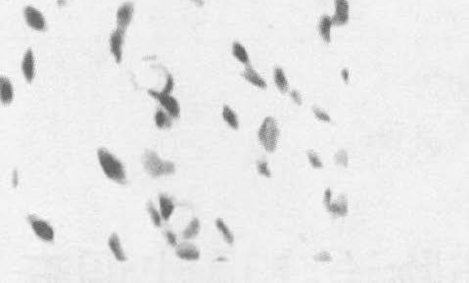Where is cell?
<instances>
[{
  "label": "cell",
  "instance_id": "8992f818",
  "mask_svg": "<svg viewBox=\"0 0 469 283\" xmlns=\"http://www.w3.org/2000/svg\"><path fill=\"white\" fill-rule=\"evenodd\" d=\"M24 19L30 29L36 31L46 30V20L44 14L33 6H26L24 8Z\"/></svg>",
  "mask_w": 469,
  "mask_h": 283
},
{
  "label": "cell",
  "instance_id": "4316f807",
  "mask_svg": "<svg viewBox=\"0 0 469 283\" xmlns=\"http://www.w3.org/2000/svg\"><path fill=\"white\" fill-rule=\"evenodd\" d=\"M308 159L309 164L311 165V167H314L315 169H322L323 168V162L321 161L319 155L316 152L309 151L308 153Z\"/></svg>",
  "mask_w": 469,
  "mask_h": 283
},
{
  "label": "cell",
  "instance_id": "52a82bcc",
  "mask_svg": "<svg viewBox=\"0 0 469 283\" xmlns=\"http://www.w3.org/2000/svg\"><path fill=\"white\" fill-rule=\"evenodd\" d=\"M125 34L126 30L117 28L111 33L109 39L111 54L113 55L118 64H120L123 60V46L125 42Z\"/></svg>",
  "mask_w": 469,
  "mask_h": 283
},
{
  "label": "cell",
  "instance_id": "ffe728a7",
  "mask_svg": "<svg viewBox=\"0 0 469 283\" xmlns=\"http://www.w3.org/2000/svg\"><path fill=\"white\" fill-rule=\"evenodd\" d=\"M273 77H275V83L279 91L282 93L287 92L289 89V84H288V80H287L284 71L279 67L276 68L273 71Z\"/></svg>",
  "mask_w": 469,
  "mask_h": 283
},
{
  "label": "cell",
  "instance_id": "8fae6325",
  "mask_svg": "<svg viewBox=\"0 0 469 283\" xmlns=\"http://www.w3.org/2000/svg\"><path fill=\"white\" fill-rule=\"evenodd\" d=\"M21 70L27 83H32L35 76V59L31 49H28L25 52L21 63Z\"/></svg>",
  "mask_w": 469,
  "mask_h": 283
},
{
  "label": "cell",
  "instance_id": "603a6c76",
  "mask_svg": "<svg viewBox=\"0 0 469 283\" xmlns=\"http://www.w3.org/2000/svg\"><path fill=\"white\" fill-rule=\"evenodd\" d=\"M200 222L198 219H193L190 222V224L187 225V227L185 228V230L182 232V237L185 239V240H190V239H193L194 237H196V235L199 233L200 231Z\"/></svg>",
  "mask_w": 469,
  "mask_h": 283
},
{
  "label": "cell",
  "instance_id": "44dd1931",
  "mask_svg": "<svg viewBox=\"0 0 469 283\" xmlns=\"http://www.w3.org/2000/svg\"><path fill=\"white\" fill-rule=\"evenodd\" d=\"M222 118L224 122L233 130H238L239 128V120L238 117L235 114V111L229 107V106H223L222 112H221Z\"/></svg>",
  "mask_w": 469,
  "mask_h": 283
},
{
  "label": "cell",
  "instance_id": "d4e9b609",
  "mask_svg": "<svg viewBox=\"0 0 469 283\" xmlns=\"http://www.w3.org/2000/svg\"><path fill=\"white\" fill-rule=\"evenodd\" d=\"M334 162L335 164L346 168L349 165V156L348 153L345 150H340L334 156Z\"/></svg>",
  "mask_w": 469,
  "mask_h": 283
},
{
  "label": "cell",
  "instance_id": "3957f363",
  "mask_svg": "<svg viewBox=\"0 0 469 283\" xmlns=\"http://www.w3.org/2000/svg\"><path fill=\"white\" fill-rule=\"evenodd\" d=\"M258 137L264 149L275 152L279 143V128L278 122L272 117H266L258 133Z\"/></svg>",
  "mask_w": 469,
  "mask_h": 283
},
{
  "label": "cell",
  "instance_id": "d6986e66",
  "mask_svg": "<svg viewBox=\"0 0 469 283\" xmlns=\"http://www.w3.org/2000/svg\"><path fill=\"white\" fill-rule=\"evenodd\" d=\"M154 119H155V124H156L157 128L161 129V130L169 129L173 125V118L166 111L161 110V109H158L156 111L155 116H154Z\"/></svg>",
  "mask_w": 469,
  "mask_h": 283
},
{
  "label": "cell",
  "instance_id": "f546056e",
  "mask_svg": "<svg viewBox=\"0 0 469 283\" xmlns=\"http://www.w3.org/2000/svg\"><path fill=\"white\" fill-rule=\"evenodd\" d=\"M314 259H315L316 261H319V262L328 263V262H331V260H332V257H331L329 254L327 253V252L323 251V252H321V253H319L318 255H316V256L314 257Z\"/></svg>",
  "mask_w": 469,
  "mask_h": 283
},
{
  "label": "cell",
  "instance_id": "277c9868",
  "mask_svg": "<svg viewBox=\"0 0 469 283\" xmlns=\"http://www.w3.org/2000/svg\"><path fill=\"white\" fill-rule=\"evenodd\" d=\"M27 221L36 237L44 242H52L55 238V231L53 227L46 221L33 215H29L27 217Z\"/></svg>",
  "mask_w": 469,
  "mask_h": 283
},
{
  "label": "cell",
  "instance_id": "9c48e42d",
  "mask_svg": "<svg viewBox=\"0 0 469 283\" xmlns=\"http://www.w3.org/2000/svg\"><path fill=\"white\" fill-rule=\"evenodd\" d=\"M133 13H134V6L132 2H126L123 5H121L116 14L117 28L127 30L128 27L132 23Z\"/></svg>",
  "mask_w": 469,
  "mask_h": 283
},
{
  "label": "cell",
  "instance_id": "7c38bea8",
  "mask_svg": "<svg viewBox=\"0 0 469 283\" xmlns=\"http://www.w3.org/2000/svg\"><path fill=\"white\" fill-rule=\"evenodd\" d=\"M14 99V88L11 80L5 76L0 75V102L4 106L10 105Z\"/></svg>",
  "mask_w": 469,
  "mask_h": 283
},
{
  "label": "cell",
  "instance_id": "2e32d148",
  "mask_svg": "<svg viewBox=\"0 0 469 283\" xmlns=\"http://www.w3.org/2000/svg\"><path fill=\"white\" fill-rule=\"evenodd\" d=\"M108 246L111 250L114 257L120 262H125L127 260L126 254L124 252V249L122 247V243L120 237L118 236L117 233H113L108 240Z\"/></svg>",
  "mask_w": 469,
  "mask_h": 283
},
{
  "label": "cell",
  "instance_id": "6da1fadb",
  "mask_svg": "<svg viewBox=\"0 0 469 283\" xmlns=\"http://www.w3.org/2000/svg\"><path fill=\"white\" fill-rule=\"evenodd\" d=\"M98 162L104 175L119 184L127 183V173L124 164L110 151L100 148L97 151Z\"/></svg>",
  "mask_w": 469,
  "mask_h": 283
},
{
  "label": "cell",
  "instance_id": "d590c367",
  "mask_svg": "<svg viewBox=\"0 0 469 283\" xmlns=\"http://www.w3.org/2000/svg\"><path fill=\"white\" fill-rule=\"evenodd\" d=\"M65 2H66L65 0H58V3L60 4V5H64V4H65Z\"/></svg>",
  "mask_w": 469,
  "mask_h": 283
},
{
  "label": "cell",
  "instance_id": "30bf717a",
  "mask_svg": "<svg viewBox=\"0 0 469 283\" xmlns=\"http://www.w3.org/2000/svg\"><path fill=\"white\" fill-rule=\"evenodd\" d=\"M325 208L331 216L335 218L346 217L349 211L347 196L345 194H340L336 200H331V202Z\"/></svg>",
  "mask_w": 469,
  "mask_h": 283
},
{
  "label": "cell",
  "instance_id": "5bb4252c",
  "mask_svg": "<svg viewBox=\"0 0 469 283\" xmlns=\"http://www.w3.org/2000/svg\"><path fill=\"white\" fill-rule=\"evenodd\" d=\"M242 76L250 83L251 85H253L254 87L256 88H259V89H263L264 90L266 88V83L264 80V78L259 75L256 70L251 66V65H248L246 66L244 72L242 73Z\"/></svg>",
  "mask_w": 469,
  "mask_h": 283
},
{
  "label": "cell",
  "instance_id": "cb8c5ba5",
  "mask_svg": "<svg viewBox=\"0 0 469 283\" xmlns=\"http://www.w3.org/2000/svg\"><path fill=\"white\" fill-rule=\"evenodd\" d=\"M147 211H148V213H149L150 219H151V221H152L153 224H154L155 226H157V227L161 226L162 220H163V219H162L161 214H160V212L156 209V207H155L151 202H149V203L147 204Z\"/></svg>",
  "mask_w": 469,
  "mask_h": 283
},
{
  "label": "cell",
  "instance_id": "83f0119b",
  "mask_svg": "<svg viewBox=\"0 0 469 283\" xmlns=\"http://www.w3.org/2000/svg\"><path fill=\"white\" fill-rule=\"evenodd\" d=\"M257 169L260 175L264 176L265 178H271V172L268 168V164L265 161H259L257 163Z\"/></svg>",
  "mask_w": 469,
  "mask_h": 283
},
{
  "label": "cell",
  "instance_id": "e575fe53",
  "mask_svg": "<svg viewBox=\"0 0 469 283\" xmlns=\"http://www.w3.org/2000/svg\"><path fill=\"white\" fill-rule=\"evenodd\" d=\"M193 3H195L198 6H203L204 5V0H190Z\"/></svg>",
  "mask_w": 469,
  "mask_h": 283
},
{
  "label": "cell",
  "instance_id": "7a4b0ae2",
  "mask_svg": "<svg viewBox=\"0 0 469 283\" xmlns=\"http://www.w3.org/2000/svg\"><path fill=\"white\" fill-rule=\"evenodd\" d=\"M142 162L147 173L152 178L172 175L176 171V166L173 162L162 160L154 151H146L142 158Z\"/></svg>",
  "mask_w": 469,
  "mask_h": 283
},
{
  "label": "cell",
  "instance_id": "4dcf8cb0",
  "mask_svg": "<svg viewBox=\"0 0 469 283\" xmlns=\"http://www.w3.org/2000/svg\"><path fill=\"white\" fill-rule=\"evenodd\" d=\"M165 236H166V239L168 241V243L171 245V246H174L176 247V244H177V238H176V235L171 230H167L165 232Z\"/></svg>",
  "mask_w": 469,
  "mask_h": 283
},
{
  "label": "cell",
  "instance_id": "ba28073f",
  "mask_svg": "<svg viewBox=\"0 0 469 283\" xmlns=\"http://www.w3.org/2000/svg\"><path fill=\"white\" fill-rule=\"evenodd\" d=\"M331 19L335 26H344L349 22L350 4L348 0H334V15Z\"/></svg>",
  "mask_w": 469,
  "mask_h": 283
},
{
  "label": "cell",
  "instance_id": "d6a6232c",
  "mask_svg": "<svg viewBox=\"0 0 469 283\" xmlns=\"http://www.w3.org/2000/svg\"><path fill=\"white\" fill-rule=\"evenodd\" d=\"M332 200V190L330 188H326L324 191V197H323V203L324 206L326 207Z\"/></svg>",
  "mask_w": 469,
  "mask_h": 283
},
{
  "label": "cell",
  "instance_id": "5b68a950",
  "mask_svg": "<svg viewBox=\"0 0 469 283\" xmlns=\"http://www.w3.org/2000/svg\"><path fill=\"white\" fill-rule=\"evenodd\" d=\"M148 94L156 99L162 107L165 109V111L173 118V119H177L180 115V106L178 104V101L176 100L174 96L171 94H166L163 93L162 91H156V90H148Z\"/></svg>",
  "mask_w": 469,
  "mask_h": 283
},
{
  "label": "cell",
  "instance_id": "1f68e13d",
  "mask_svg": "<svg viewBox=\"0 0 469 283\" xmlns=\"http://www.w3.org/2000/svg\"><path fill=\"white\" fill-rule=\"evenodd\" d=\"M290 96H291V98L293 99L295 103H297V104L299 105L302 104V101H303L302 95H301V93H300L298 90H292V91L290 92Z\"/></svg>",
  "mask_w": 469,
  "mask_h": 283
},
{
  "label": "cell",
  "instance_id": "9a60e30c",
  "mask_svg": "<svg viewBox=\"0 0 469 283\" xmlns=\"http://www.w3.org/2000/svg\"><path fill=\"white\" fill-rule=\"evenodd\" d=\"M159 206H160V214L162 219L164 221H169L172 215L175 212V204L171 198L168 196L161 194L159 196Z\"/></svg>",
  "mask_w": 469,
  "mask_h": 283
},
{
  "label": "cell",
  "instance_id": "7402d4cb",
  "mask_svg": "<svg viewBox=\"0 0 469 283\" xmlns=\"http://www.w3.org/2000/svg\"><path fill=\"white\" fill-rule=\"evenodd\" d=\"M216 226L218 230L220 231L221 236L226 241V243L229 245H232L235 242V235L232 231L229 229V227L227 226V224H225L221 219H218L216 221Z\"/></svg>",
  "mask_w": 469,
  "mask_h": 283
},
{
  "label": "cell",
  "instance_id": "e0dca14e",
  "mask_svg": "<svg viewBox=\"0 0 469 283\" xmlns=\"http://www.w3.org/2000/svg\"><path fill=\"white\" fill-rule=\"evenodd\" d=\"M333 22L331 17L324 15L321 18L320 23H319V33L321 37L323 38L324 43H330L331 41V29H332Z\"/></svg>",
  "mask_w": 469,
  "mask_h": 283
},
{
  "label": "cell",
  "instance_id": "ac0fdd59",
  "mask_svg": "<svg viewBox=\"0 0 469 283\" xmlns=\"http://www.w3.org/2000/svg\"><path fill=\"white\" fill-rule=\"evenodd\" d=\"M231 51H232V55L235 56V59L239 61L240 63L244 64L245 66L250 65L249 54H248L246 48L241 45L240 43H238V42L233 43L232 47H231Z\"/></svg>",
  "mask_w": 469,
  "mask_h": 283
},
{
  "label": "cell",
  "instance_id": "836d02e7",
  "mask_svg": "<svg viewBox=\"0 0 469 283\" xmlns=\"http://www.w3.org/2000/svg\"><path fill=\"white\" fill-rule=\"evenodd\" d=\"M341 76H342L343 80L346 84H348L349 80H350V72H349V70L348 69H343L342 72H341Z\"/></svg>",
  "mask_w": 469,
  "mask_h": 283
},
{
  "label": "cell",
  "instance_id": "484cf974",
  "mask_svg": "<svg viewBox=\"0 0 469 283\" xmlns=\"http://www.w3.org/2000/svg\"><path fill=\"white\" fill-rule=\"evenodd\" d=\"M165 73H166V84H165V87L162 90V92L166 94H171L175 89V79H174V76L170 73H168L167 71Z\"/></svg>",
  "mask_w": 469,
  "mask_h": 283
},
{
  "label": "cell",
  "instance_id": "f1b7e54d",
  "mask_svg": "<svg viewBox=\"0 0 469 283\" xmlns=\"http://www.w3.org/2000/svg\"><path fill=\"white\" fill-rule=\"evenodd\" d=\"M312 110H314V113H315L316 117L320 120L324 122V123H331V117L327 113H325L324 111L319 109V108H314Z\"/></svg>",
  "mask_w": 469,
  "mask_h": 283
},
{
  "label": "cell",
  "instance_id": "4fadbf2b",
  "mask_svg": "<svg viewBox=\"0 0 469 283\" xmlns=\"http://www.w3.org/2000/svg\"><path fill=\"white\" fill-rule=\"evenodd\" d=\"M176 256L184 261H197L200 258V252L194 245L181 244L176 249Z\"/></svg>",
  "mask_w": 469,
  "mask_h": 283
}]
</instances>
